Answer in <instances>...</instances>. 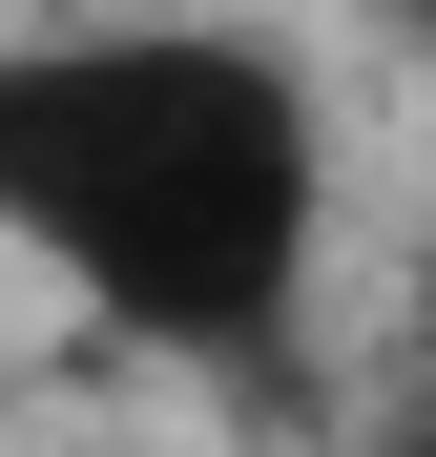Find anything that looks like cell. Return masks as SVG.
Wrapping results in <instances>:
<instances>
[{"mask_svg": "<svg viewBox=\"0 0 436 457\" xmlns=\"http://www.w3.org/2000/svg\"><path fill=\"white\" fill-rule=\"evenodd\" d=\"M333 145L312 84L229 21H84L0 42V250H42L145 353H270L312 291Z\"/></svg>", "mask_w": 436, "mask_h": 457, "instance_id": "1", "label": "cell"}, {"mask_svg": "<svg viewBox=\"0 0 436 457\" xmlns=\"http://www.w3.org/2000/svg\"><path fill=\"white\" fill-rule=\"evenodd\" d=\"M374 21H395V42H415V62H436V0H374Z\"/></svg>", "mask_w": 436, "mask_h": 457, "instance_id": "2", "label": "cell"}, {"mask_svg": "<svg viewBox=\"0 0 436 457\" xmlns=\"http://www.w3.org/2000/svg\"><path fill=\"white\" fill-rule=\"evenodd\" d=\"M374 457H436V416H415V436H374Z\"/></svg>", "mask_w": 436, "mask_h": 457, "instance_id": "3", "label": "cell"}]
</instances>
